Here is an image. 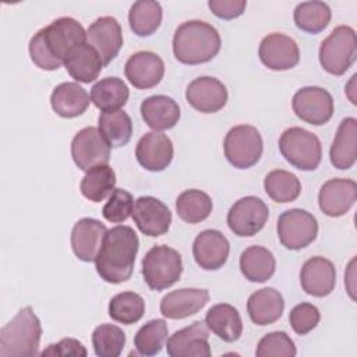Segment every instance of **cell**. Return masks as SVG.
Returning a JSON list of instances; mask_svg holds the SVG:
<instances>
[{
	"label": "cell",
	"mask_w": 357,
	"mask_h": 357,
	"mask_svg": "<svg viewBox=\"0 0 357 357\" xmlns=\"http://www.w3.org/2000/svg\"><path fill=\"white\" fill-rule=\"evenodd\" d=\"M84 43H86L84 26L71 17H60L39 29L31 38L28 49L36 67L45 71H54Z\"/></svg>",
	"instance_id": "6da1fadb"
},
{
	"label": "cell",
	"mask_w": 357,
	"mask_h": 357,
	"mask_svg": "<svg viewBox=\"0 0 357 357\" xmlns=\"http://www.w3.org/2000/svg\"><path fill=\"white\" fill-rule=\"evenodd\" d=\"M139 240L132 227L119 225L109 229L95 259V268L100 279L119 284L128 280L134 271Z\"/></svg>",
	"instance_id": "7a4b0ae2"
},
{
	"label": "cell",
	"mask_w": 357,
	"mask_h": 357,
	"mask_svg": "<svg viewBox=\"0 0 357 357\" xmlns=\"http://www.w3.org/2000/svg\"><path fill=\"white\" fill-rule=\"evenodd\" d=\"M220 45L218 29L201 20L180 24L173 35V54L180 63L188 66L211 61L219 53Z\"/></svg>",
	"instance_id": "3957f363"
},
{
	"label": "cell",
	"mask_w": 357,
	"mask_h": 357,
	"mask_svg": "<svg viewBox=\"0 0 357 357\" xmlns=\"http://www.w3.org/2000/svg\"><path fill=\"white\" fill-rule=\"evenodd\" d=\"M42 325L33 310L21 308L0 329V357H32L39 354Z\"/></svg>",
	"instance_id": "277c9868"
},
{
	"label": "cell",
	"mask_w": 357,
	"mask_h": 357,
	"mask_svg": "<svg viewBox=\"0 0 357 357\" xmlns=\"http://www.w3.org/2000/svg\"><path fill=\"white\" fill-rule=\"evenodd\" d=\"M279 151L287 163L303 172L315 170L322 159L319 138L301 127H290L282 132Z\"/></svg>",
	"instance_id": "5b68a950"
},
{
	"label": "cell",
	"mask_w": 357,
	"mask_h": 357,
	"mask_svg": "<svg viewBox=\"0 0 357 357\" xmlns=\"http://www.w3.org/2000/svg\"><path fill=\"white\" fill-rule=\"evenodd\" d=\"M181 273V255L169 245H153L142 258V276L151 290L160 291L173 286Z\"/></svg>",
	"instance_id": "8992f818"
},
{
	"label": "cell",
	"mask_w": 357,
	"mask_h": 357,
	"mask_svg": "<svg viewBox=\"0 0 357 357\" xmlns=\"http://www.w3.org/2000/svg\"><path fill=\"white\" fill-rule=\"evenodd\" d=\"M357 38L349 25L336 26L319 46V63L332 75H343L356 61Z\"/></svg>",
	"instance_id": "52a82bcc"
},
{
	"label": "cell",
	"mask_w": 357,
	"mask_h": 357,
	"mask_svg": "<svg viewBox=\"0 0 357 357\" xmlns=\"http://www.w3.org/2000/svg\"><path fill=\"white\" fill-rule=\"evenodd\" d=\"M225 156L237 169H250L257 165L264 152V141L259 131L250 124L231 127L223 141Z\"/></svg>",
	"instance_id": "ba28073f"
},
{
	"label": "cell",
	"mask_w": 357,
	"mask_h": 357,
	"mask_svg": "<svg viewBox=\"0 0 357 357\" xmlns=\"http://www.w3.org/2000/svg\"><path fill=\"white\" fill-rule=\"evenodd\" d=\"M276 231L284 248L297 251L305 248L317 238L318 222L308 211L293 208L279 215Z\"/></svg>",
	"instance_id": "9c48e42d"
},
{
	"label": "cell",
	"mask_w": 357,
	"mask_h": 357,
	"mask_svg": "<svg viewBox=\"0 0 357 357\" xmlns=\"http://www.w3.org/2000/svg\"><path fill=\"white\" fill-rule=\"evenodd\" d=\"M269 208L258 197L247 195L236 201L227 212V226L238 237H252L268 222Z\"/></svg>",
	"instance_id": "30bf717a"
},
{
	"label": "cell",
	"mask_w": 357,
	"mask_h": 357,
	"mask_svg": "<svg viewBox=\"0 0 357 357\" xmlns=\"http://www.w3.org/2000/svg\"><path fill=\"white\" fill-rule=\"evenodd\" d=\"M71 156L78 169L89 172L93 167L109 163L110 145L99 128L85 127L71 141Z\"/></svg>",
	"instance_id": "8fae6325"
},
{
	"label": "cell",
	"mask_w": 357,
	"mask_h": 357,
	"mask_svg": "<svg viewBox=\"0 0 357 357\" xmlns=\"http://www.w3.org/2000/svg\"><path fill=\"white\" fill-rule=\"evenodd\" d=\"M291 107L298 119L311 126L328 123L335 110L332 95L321 86L300 88L291 99Z\"/></svg>",
	"instance_id": "7c38bea8"
},
{
	"label": "cell",
	"mask_w": 357,
	"mask_h": 357,
	"mask_svg": "<svg viewBox=\"0 0 357 357\" xmlns=\"http://www.w3.org/2000/svg\"><path fill=\"white\" fill-rule=\"evenodd\" d=\"M258 54L261 63L273 71L290 70L300 61V49L296 40L279 32H272L261 40Z\"/></svg>",
	"instance_id": "4fadbf2b"
},
{
	"label": "cell",
	"mask_w": 357,
	"mask_h": 357,
	"mask_svg": "<svg viewBox=\"0 0 357 357\" xmlns=\"http://www.w3.org/2000/svg\"><path fill=\"white\" fill-rule=\"evenodd\" d=\"M131 216L139 231L149 237L166 234L172 223V212L167 205L151 195L135 199Z\"/></svg>",
	"instance_id": "5bb4252c"
},
{
	"label": "cell",
	"mask_w": 357,
	"mask_h": 357,
	"mask_svg": "<svg viewBox=\"0 0 357 357\" xmlns=\"http://www.w3.org/2000/svg\"><path fill=\"white\" fill-rule=\"evenodd\" d=\"M209 328L205 321H195L191 325L176 331L166 340V350L170 357H209Z\"/></svg>",
	"instance_id": "9a60e30c"
},
{
	"label": "cell",
	"mask_w": 357,
	"mask_h": 357,
	"mask_svg": "<svg viewBox=\"0 0 357 357\" xmlns=\"http://www.w3.org/2000/svg\"><path fill=\"white\" fill-rule=\"evenodd\" d=\"M86 43L100 56L103 66L116 59L123 46V31L114 17H99L86 29Z\"/></svg>",
	"instance_id": "2e32d148"
},
{
	"label": "cell",
	"mask_w": 357,
	"mask_h": 357,
	"mask_svg": "<svg viewBox=\"0 0 357 357\" xmlns=\"http://www.w3.org/2000/svg\"><path fill=\"white\" fill-rule=\"evenodd\" d=\"M172 139L159 131H149L139 138L135 146L137 162L148 172H162L173 160Z\"/></svg>",
	"instance_id": "e0dca14e"
},
{
	"label": "cell",
	"mask_w": 357,
	"mask_h": 357,
	"mask_svg": "<svg viewBox=\"0 0 357 357\" xmlns=\"http://www.w3.org/2000/svg\"><path fill=\"white\" fill-rule=\"evenodd\" d=\"M357 201V184L351 178H331L319 190V209L331 218L346 215Z\"/></svg>",
	"instance_id": "ac0fdd59"
},
{
	"label": "cell",
	"mask_w": 357,
	"mask_h": 357,
	"mask_svg": "<svg viewBox=\"0 0 357 357\" xmlns=\"http://www.w3.org/2000/svg\"><path fill=\"white\" fill-rule=\"evenodd\" d=\"M126 78L137 89L156 86L165 75V63L153 52L141 50L128 57L124 66Z\"/></svg>",
	"instance_id": "d6986e66"
},
{
	"label": "cell",
	"mask_w": 357,
	"mask_h": 357,
	"mask_svg": "<svg viewBox=\"0 0 357 357\" xmlns=\"http://www.w3.org/2000/svg\"><path fill=\"white\" fill-rule=\"evenodd\" d=\"M185 99L190 106L201 113H216L227 102V89L215 77H198L188 84Z\"/></svg>",
	"instance_id": "ffe728a7"
},
{
	"label": "cell",
	"mask_w": 357,
	"mask_h": 357,
	"mask_svg": "<svg viewBox=\"0 0 357 357\" xmlns=\"http://www.w3.org/2000/svg\"><path fill=\"white\" fill-rule=\"evenodd\" d=\"M230 252L229 240L223 233L215 229L201 231L192 243V255L195 262L205 271L222 268Z\"/></svg>",
	"instance_id": "44dd1931"
},
{
	"label": "cell",
	"mask_w": 357,
	"mask_h": 357,
	"mask_svg": "<svg viewBox=\"0 0 357 357\" xmlns=\"http://www.w3.org/2000/svg\"><path fill=\"white\" fill-rule=\"evenodd\" d=\"M106 231V226L98 219H79L71 230V248L74 255L82 262H95Z\"/></svg>",
	"instance_id": "7402d4cb"
},
{
	"label": "cell",
	"mask_w": 357,
	"mask_h": 357,
	"mask_svg": "<svg viewBox=\"0 0 357 357\" xmlns=\"http://www.w3.org/2000/svg\"><path fill=\"white\" fill-rule=\"evenodd\" d=\"M303 290L314 297L329 296L336 284V268L328 258L312 257L307 259L300 271Z\"/></svg>",
	"instance_id": "603a6c76"
},
{
	"label": "cell",
	"mask_w": 357,
	"mask_h": 357,
	"mask_svg": "<svg viewBox=\"0 0 357 357\" xmlns=\"http://www.w3.org/2000/svg\"><path fill=\"white\" fill-rule=\"evenodd\" d=\"M209 301L206 289L183 287L167 293L160 301V312L169 319H184L195 315Z\"/></svg>",
	"instance_id": "cb8c5ba5"
},
{
	"label": "cell",
	"mask_w": 357,
	"mask_h": 357,
	"mask_svg": "<svg viewBox=\"0 0 357 357\" xmlns=\"http://www.w3.org/2000/svg\"><path fill=\"white\" fill-rule=\"evenodd\" d=\"M142 120L153 131L173 128L180 120L177 102L166 95H152L142 100L139 107Z\"/></svg>",
	"instance_id": "d4e9b609"
},
{
	"label": "cell",
	"mask_w": 357,
	"mask_h": 357,
	"mask_svg": "<svg viewBox=\"0 0 357 357\" xmlns=\"http://www.w3.org/2000/svg\"><path fill=\"white\" fill-rule=\"evenodd\" d=\"M284 310V300L279 290L264 287L254 291L247 300V312L250 319L259 326L276 322Z\"/></svg>",
	"instance_id": "484cf974"
},
{
	"label": "cell",
	"mask_w": 357,
	"mask_h": 357,
	"mask_svg": "<svg viewBox=\"0 0 357 357\" xmlns=\"http://www.w3.org/2000/svg\"><path fill=\"white\" fill-rule=\"evenodd\" d=\"M331 163L339 170L353 167L357 158V120L346 117L340 121L329 151Z\"/></svg>",
	"instance_id": "4316f807"
},
{
	"label": "cell",
	"mask_w": 357,
	"mask_h": 357,
	"mask_svg": "<svg viewBox=\"0 0 357 357\" xmlns=\"http://www.w3.org/2000/svg\"><path fill=\"white\" fill-rule=\"evenodd\" d=\"M89 102L88 92L77 82H61L50 95L53 112L64 119H74L84 114Z\"/></svg>",
	"instance_id": "83f0119b"
},
{
	"label": "cell",
	"mask_w": 357,
	"mask_h": 357,
	"mask_svg": "<svg viewBox=\"0 0 357 357\" xmlns=\"http://www.w3.org/2000/svg\"><path fill=\"white\" fill-rule=\"evenodd\" d=\"M205 324L219 339L233 343L240 339L243 333V321L236 307L227 303L212 305L206 315Z\"/></svg>",
	"instance_id": "f1b7e54d"
},
{
	"label": "cell",
	"mask_w": 357,
	"mask_h": 357,
	"mask_svg": "<svg viewBox=\"0 0 357 357\" xmlns=\"http://www.w3.org/2000/svg\"><path fill=\"white\" fill-rule=\"evenodd\" d=\"M240 271L243 276L254 283L269 280L276 271V259L271 250L262 245H250L240 255Z\"/></svg>",
	"instance_id": "f546056e"
},
{
	"label": "cell",
	"mask_w": 357,
	"mask_h": 357,
	"mask_svg": "<svg viewBox=\"0 0 357 357\" xmlns=\"http://www.w3.org/2000/svg\"><path fill=\"white\" fill-rule=\"evenodd\" d=\"M64 67L75 81L89 84L99 77L105 66L98 52L91 45L84 43L67 57Z\"/></svg>",
	"instance_id": "4dcf8cb0"
},
{
	"label": "cell",
	"mask_w": 357,
	"mask_h": 357,
	"mask_svg": "<svg viewBox=\"0 0 357 357\" xmlns=\"http://www.w3.org/2000/svg\"><path fill=\"white\" fill-rule=\"evenodd\" d=\"M130 91L119 77H106L91 89V102L102 112L120 110L128 100Z\"/></svg>",
	"instance_id": "1f68e13d"
},
{
	"label": "cell",
	"mask_w": 357,
	"mask_h": 357,
	"mask_svg": "<svg viewBox=\"0 0 357 357\" xmlns=\"http://www.w3.org/2000/svg\"><path fill=\"white\" fill-rule=\"evenodd\" d=\"M331 18H332L331 7L326 3L318 1V0L303 1L297 4L293 13V20L296 26L311 35H317L322 32L329 25Z\"/></svg>",
	"instance_id": "d6a6232c"
},
{
	"label": "cell",
	"mask_w": 357,
	"mask_h": 357,
	"mask_svg": "<svg viewBox=\"0 0 357 357\" xmlns=\"http://www.w3.org/2000/svg\"><path fill=\"white\" fill-rule=\"evenodd\" d=\"M98 126L110 148L124 146L131 139L132 121L131 117L121 109L114 112H102L98 117Z\"/></svg>",
	"instance_id": "836d02e7"
},
{
	"label": "cell",
	"mask_w": 357,
	"mask_h": 357,
	"mask_svg": "<svg viewBox=\"0 0 357 357\" xmlns=\"http://www.w3.org/2000/svg\"><path fill=\"white\" fill-rule=\"evenodd\" d=\"M213 204L211 197L197 188L185 190L176 198V212L185 223H201L212 212Z\"/></svg>",
	"instance_id": "e575fe53"
},
{
	"label": "cell",
	"mask_w": 357,
	"mask_h": 357,
	"mask_svg": "<svg viewBox=\"0 0 357 357\" xmlns=\"http://www.w3.org/2000/svg\"><path fill=\"white\" fill-rule=\"evenodd\" d=\"M162 6L155 0H138L128 11V24L138 36H149L160 26Z\"/></svg>",
	"instance_id": "d590c367"
},
{
	"label": "cell",
	"mask_w": 357,
	"mask_h": 357,
	"mask_svg": "<svg viewBox=\"0 0 357 357\" xmlns=\"http://www.w3.org/2000/svg\"><path fill=\"white\" fill-rule=\"evenodd\" d=\"M264 188L272 201L287 204L298 198L301 183L296 174L283 169H275L265 176Z\"/></svg>",
	"instance_id": "8d00e7d4"
},
{
	"label": "cell",
	"mask_w": 357,
	"mask_h": 357,
	"mask_svg": "<svg viewBox=\"0 0 357 357\" xmlns=\"http://www.w3.org/2000/svg\"><path fill=\"white\" fill-rule=\"evenodd\" d=\"M116 185V173L109 165L98 166L85 173L81 180L79 190L81 194L92 201L100 202L107 198Z\"/></svg>",
	"instance_id": "74e56055"
},
{
	"label": "cell",
	"mask_w": 357,
	"mask_h": 357,
	"mask_svg": "<svg viewBox=\"0 0 357 357\" xmlns=\"http://www.w3.org/2000/svg\"><path fill=\"white\" fill-rule=\"evenodd\" d=\"M145 312L144 298L134 291H123L109 301V317L124 325L137 324Z\"/></svg>",
	"instance_id": "f35d334b"
},
{
	"label": "cell",
	"mask_w": 357,
	"mask_h": 357,
	"mask_svg": "<svg viewBox=\"0 0 357 357\" xmlns=\"http://www.w3.org/2000/svg\"><path fill=\"white\" fill-rule=\"evenodd\" d=\"M167 324L165 319H151L144 324L134 336V346L141 356H156L167 340Z\"/></svg>",
	"instance_id": "ab89813d"
},
{
	"label": "cell",
	"mask_w": 357,
	"mask_h": 357,
	"mask_svg": "<svg viewBox=\"0 0 357 357\" xmlns=\"http://www.w3.org/2000/svg\"><path fill=\"white\" fill-rule=\"evenodd\" d=\"M92 346L99 357H117L126 346V333L117 325L102 324L92 332Z\"/></svg>",
	"instance_id": "60d3db41"
},
{
	"label": "cell",
	"mask_w": 357,
	"mask_h": 357,
	"mask_svg": "<svg viewBox=\"0 0 357 357\" xmlns=\"http://www.w3.org/2000/svg\"><path fill=\"white\" fill-rule=\"evenodd\" d=\"M297 349L290 336L283 331L266 333L257 346L258 357H294Z\"/></svg>",
	"instance_id": "b9f144b4"
},
{
	"label": "cell",
	"mask_w": 357,
	"mask_h": 357,
	"mask_svg": "<svg viewBox=\"0 0 357 357\" xmlns=\"http://www.w3.org/2000/svg\"><path fill=\"white\" fill-rule=\"evenodd\" d=\"M134 209V198L132 195L123 188H114L109 195L107 202L103 205L102 215L107 222L112 223H123L131 215Z\"/></svg>",
	"instance_id": "7bdbcfd3"
},
{
	"label": "cell",
	"mask_w": 357,
	"mask_h": 357,
	"mask_svg": "<svg viewBox=\"0 0 357 357\" xmlns=\"http://www.w3.org/2000/svg\"><path fill=\"white\" fill-rule=\"evenodd\" d=\"M321 319L319 310L311 303H300L294 305L289 314L291 329L297 335H307L317 328Z\"/></svg>",
	"instance_id": "ee69618b"
},
{
	"label": "cell",
	"mask_w": 357,
	"mask_h": 357,
	"mask_svg": "<svg viewBox=\"0 0 357 357\" xmlns=\"http://www.w3.org/2000/svg\"><path fill=\"white\" fill-rule=\"evenodd\" d=\"M208 7L213 15L222 20H233L240 17L247 7L245 0H209Z\"/></svg>",
	"instance_id": "f6af8a7d"
},
{
	"label": "cell",
	"mask_w": 357,
	"mask_h": 357,
	"mask_svg": "<svg viewBox=\"0 0 357 357\" xmlns=\"http://www.w3.org/2000/svg\"><path fill=\"white\" fill-rule=\"evenodd\" d=\"M42 356H82L85 357L88 354L84 344L73 337H64L60 342L54 344H49L42 353Z\"/></svg>",
	"instance_id": "bcb514c9"
}]
</instances>
